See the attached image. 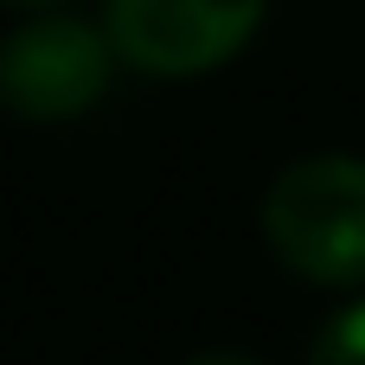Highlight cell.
Instances as JSON below:
<instances>
[{
    "instance_id": "3",
    "label": "cell",
    "mask_w": 365,
    "mask_h": 365,
    "mask_svg": "<svg viewBox=\"0 0 365 365\" xmlns=\"http://www.w3.org/2000/svg\"><path fill=\"white\" fill-rule=\"evenodd\" d=\"M269 0H109V38L122 64L148 77H199L237 58Z\"/></svg>"
},
{
    "instance_id": "1",
    "label": "cell",
    "mask_w": 365,
    "mask_h": 365,
    "mask_svg": "<svg viewBox=\"0 0 365 365\" xmlns=\"http://www.w3.org/2000/svg\"><path fill=\"white\" fill-rule=\"evenodd\" d=\"M263 237L289 276L321 289L365 282V160L308 154L263 192Z\"/></svg>"
},
{
    "instance_id": "2",
    "label": "cell",
    "mask_w": 365,
    "mask_h": 365,
    "mask_svg": "<svg viewBox=\"0 0 365 365\" xmlns=\"http://www.w3.org/2000/svg\"><path fill=\"white\" fill-rule=\"evenodd\" d=\"M122 51L109 26L96 32L90 19L71 13H32L0 38V109L19 122H77L109 96Z\"/></svg>"
},
{
    "instance_id": "5",
    "label": "cell",
    "mask_w": 365,
    "mask_h": 365,
    "mask_svg": "<svg viewBox=\"0 0 365 365\" xmlns=\"http://www.w3.org/2000/svg\"><path fill=\"white\" fill-rule=\"evenodd\" d=\"M0 6H26V13H38V6H64V0H0Z\"/></svg>"
},
{
    "instance_id": "4",
    "label": "cell",
    "mask_w": 365,
    "mask_h": 365,
    "mask_svg": "<svg viewBox=\"0 0 365 365\" xmlns=\"http://www.w3.org/2000/svg\"><path fill=\"white\" fill-rule=\"evenodd\" d=\"M308 359L314 365H365V302L340 308V314L308 340Z\"/></svg>"
}]
</instances>
